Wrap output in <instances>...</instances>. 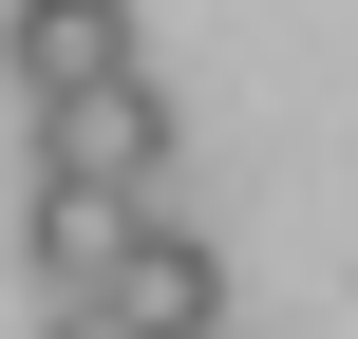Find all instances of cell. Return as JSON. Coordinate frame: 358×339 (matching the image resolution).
<instances>
[{"instance_id": "1", "label": "cell", "mask_w": 358, "mask_h": 339, "mask_svg": "<svg viewBox=\"0 0 358 339\" xmlns=\"http://www.w3.org/2000/svg\"><path fill=\"white\" fill-rule=\"evenodd\" d=\"M38 170L151 189V170H170V94H151V57H132V75H76V94H38Z\"/></svg>"}, {"instance_id": "2", "label": "cell", "mask_w": 358, "mask_h": 339, "mask_svg": "<svg viewBox=\"0 0 358 339\" xmlns=\"http://www.w3.org/2000/svg\"><path fill=\"white\" fill-rule=\"evenodd\" d=\"M94 302H113L132 339H227V264H208L189 226H151V208H132V226H113V264H94Z\"/></svg>"}, {"instance_id": "3", "label": "cell", "mask_w": 358, "mask_h": 339, "mask_svg": "<svg viewBox=\"0 0 358 339\" xmlns=\"http://www.w3.org/2000/svg\"><path fill=\"white\" fill-rule=\"evenodd\" d=\"M0 75H19V94L132 75V0H19V19H0Z\"/></svg>"}, {"instance_id": "4", "label": "cell", "mask_w": 358, "mask_h": 339, "mask_svg": "<svg viewBox=\"0 0 358 339\" xmlns=\"http://www.w3.org/2000/svg\"><path fill=\"white\" fill-rule=\"evenodd\" d=\"M132 208H151V189H94V170H38V189H19V245H38V283H94Z\"/></svg>"}, {"instance_id": "5", "label": "cell", "mask_w": 358, "mask_h": 339, "mask_svg": "<svg viewBox=\"0 0 358 339\" xmlns=\"http://www.w3.org/2000/svg\"><path fill=\"white\" fill-rule=\"evenodd\" d=\"M38 339H132V321H113L94 283H38Z\"/></svg>"}]
</instances>
